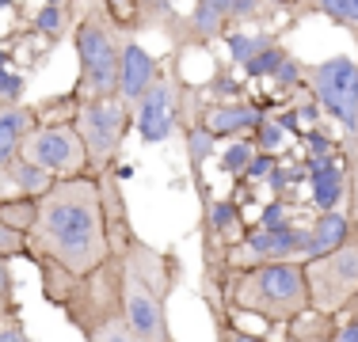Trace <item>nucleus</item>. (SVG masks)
<instances>
[{
	"label": "nucleus",
	"mask_w": 358,
	"mask_h": 342,
	"mask_svg": "<svg viewBox=\"0 0 358 342\" xmlns=\"http://www.w3.org/2000/svg\"><path fill=\"white\" fill-rule=\"evenodd\" d=\"M0 179H8L15 191H20V194H31V198H42V194L54 186V175H50V171H42L38 164H27L23 156L8 160V164L0 168Z\"/></svg>",
	"instance_id": "a211bd4d"
},
{
	"label": "nucleus",
	"mask_w": 358,
	"mask_h": 342,
	"mask_svg": "<svg viewBox=\"0 0 358 342\" xmlns=\"http://www.w3.org/2000/svg\"><path fill=\"white\" fill-rule=\"evenodd\" d=\"M252 160H255L252 137H236V141H225V152H221V164L217 168L225 171V175H244Z\"/></svg>",
	"instance_id": "5701e85b"
},
{
	"label": "nucleus",
	"mask_w": 358,
	"mask_h": 342,
	"mask_svg": "<svg viewBox=\"0 0 358 342\" xmlns=\"http://www.w3.org/2000/svg\"><path fill=\"white\" fill-rule=\"evenodd\" d=\"M313 8L336 27H347L358 34V0H313Z\"/></svg>",
	"instance_id": "b1692460"
},
{
	"label": "nucleus",
	"mask_w": 358,
	"mask_h": 342,
	"mask_svg": "<svg viewBox=\"0 0 358 342\" xmlns=\"http://www.w3.org/2000/svg\"><path fill=\"white\" fill-rule=\"evenodd\" d=\"M259 228H282V225H297L294 221V202L289 198H271L267 205H263L259 221H255Z\"/></svg>",
	"instance_id": "c85d7f7f"
},
{
	"label": "nucleus",
	"mask_w": 358,
	"mask_h": 342,
	"mask_svg": "<svg viewBox=\"0 0 358 342\" xmlns=\"http://www.w3.org/2000/svg\"><path fill=\"white\" fill-rule=\"evenodd\" d=\"M27 262H54L69 274H92L110 259L103 183L92 171L54 179L38 198V221L27 232Z\"/></svg>",
	"instance_id": "f257e3e1"
},
{
	"label": "nucleus",
	"mask_w": 358,
	"mask_h": 342,
	"mask_svg": "<svg viewBox=\"0 0 358 342\" xmlns=\"http://www.w3.org/2000/svg\"><path fill=\"white\" fill-rule=\"evenodd\" d=\"M179 118H183V84L176 76L160 73L152 88L141 96V103L134 107V130L145 144H164L176 133Z\"/></svg>",
	"instance_id": "9b49d317"
},
{
	"label": "nucleus",
	"mask_w": 358,
	"mask_h": 342,
	"mask_svg": "<svg viewBox=\"0 0 358 342\" xmlns=\"http://www.w3.org/2000/svg\"><path fill=\"white\" fill-rule=\"evenodd\" d=\"M38 110L35 107H0V168L20 156L23 141L35 133Z\"/></svg>",
	"instance_id": "dca6fc26"
},
{
	"label": "nucleus",
	"mask_w": 358,
	"mask_h": 342,
	"mask_svg": "<svg viewBox=\"0 0 358 342\" xmlns=\"http://www.w3.org/2000/svg\"><path fill=\"white\" fill-rule=\"evenodd\" d=\"M110 255L122 262V315L130 323L138 342H176L168 327V297L183 278V262L172 251H160L138 232H126V239Z\"/></svg>",
	"instance_id": "f03ea898"
},
{
	"label": "nucleus",
	"mask_w": 358,
	"mask_h": 342,
	"mask_svg": "<svg viewBox=\"0 0 358 342\" xmlns=\"http://www.w3.org/2000/svg\"><path fill=\"white\" fill-rule=\"evenodd\" d=\"M4 61H8V54H4V46H0V68H4Z\"/></svg>",
	"instance_id": "79ce46f5"
},
{
	"label": "nucleus",
	"mask_w": 358,
	"mask_h": 342,
	"mask_svg": "<svg viewBox=\"0 0 358 342\" xmlns=\"http://www.w3.org/2000/svg\"><path fill=\"white\" fill-rule=\"evenodd\" d=\"M84 342H138L134 339V331H130V323H126V315L122 320H115V323H103L99 331H92Z\"/></svg>",
	"instance_id": "72a5a7b5"
},
{
	"label": "nucleus",
	"mask_w": 358,
	"mask_h": 342,
	"mask_svg": "<svg viewBox=\"0 0 358 342\" xmlns=\"http://www.w3.org/2000/svg\"><path fill=\"white\" fill-rule=\"evenodd\" d=\"M351 232H355V225H351V217H347L343 209L317 213V217L309 221V247H305V262L320 259V255L336 251V247H343L347 239H351Z\"/></svg>",
	"instance_id": "2eb2a0df"
},
{
	"label": "nucleus",
	"mask_w": 358,
	"mask_h": 342,
	"mask_svg": "<svg viewBox=\"0 0 358 342\" xmlns=\"http://www.w3.org/2000/svg\"><path fill=\"white\" fill-rule=\"evenodd\" d=\"M339 320H347V323H358V293L351 297V301H347V308L339 312Z\"/></svg>",
	"instance_id": "ea45409f"
},
{
	"label": "nucleus",
	"mask_w": 358,
	"mask_h": 342,
	"mask_svg": "<svg viewBox=\"0 0 358 342\" xmlns=\"http://www.w3.org/2000/svg\"><path fill=\"white\" fill-rule=\"evenodd\" d=\"M286 57H289L286 46H278V42H275V46H267L263 54H255L252 61L244 65V76H252V80H259V76H275L278 65H282Z\"/></svg>",
	"instance_id": "393cba45"
},
{
	"label": "nucleus",
	"mask_w": 358,
	"mask_h": 342,
	"mask_svg": "<svg viewBox=\"0 0 358 342\" xmlns=\"http://www.w3.org/2000/svg\"><path fill=\"white\" fill-rule=\"evenodd\" d=\"M301 80H305V65H301V61H294V57H286V61L278 65V73L271 76V84H275L278 91L301 88Z\"/></svg>",
	"instance_id": "473e14b6"
},
{
	"label": "nucleus",
	"mask_w": 358,
	"mask_h": 342,
	"mask_svg": "<svg viewBox=\"0 0 358 342\" xmlns=\"http://www.w3.org/2000/svg\"><path fill=\"white\" fill-rule=\"evenodd\" d=\"M160 76V61L138 42H122V65H118V99L126 107H138L141 96L152 88V80Z\"/></svg>",
	"instance_id": "f8f14e48"
},
{
	"label": "nucleus",
	"mask_w": 358,
	"mask_h": 342,
	"mask_svg": "<svg viewBox=\"0 0 358 342\" xmlns=\"http://www.w3.org/2000/svg\"><path fill=\"white\" fill-rule=\"evenodd\" d=\"M214 315V335L217 342H271L267 335H252V331H244L241 323L229 320V312H210Z\"/></svg>",
	"instance_id": "cd10ccee"
},
{
	"label": "nucleus",
	"mask_w": 358,
	"mask_h": 342,
	"mask_svg": "<svg viewBox=\"0 0 358 342\" xmlns=\"http://www.w3.org/2000/svg\"><path fill=\"white\" fill-rule=\"evenodd\" d=\"M263 122V110L255 103H214L202 110V126L217 137V141H236V137H252L255 126Z\"/></svg>",
	"instance_id": "ddd939ff"
},
{
	"label": "nucleus",
	"mask_w": 358,
	"mask_h": 342,
	"mask_svg": "<svg viewBox=\"0 0 358 342\" xmlns=\"http://www.w3.org/2000/svg\"><path fill=\"white\" fill-rule=\"evenodd\" d=\"M183 144H187V164H191L194 179L202 175V164H210V156L217 152V137L206 130L202 122H191L183 133Z\"/></svg>",
	"instance_id": "aec40b11"
},
{
	"label": "nucleus",
	"mask_w": 358,
	"mask_h": 342,
	"mask_svg": "<svg viewBox=\"0 0 358 342\" xmlns=\"http://www.w3.org/2000/svg\"><path fill=\"white\" fill-rule=\"evenodd\" d=\"M233 23H236V0H194L183 27L191 31V38L214 42V38H225L233 31Z\"/></svg>",
	"instance_id": "4468645a"
},
{
	"label": "nucleus",
	"mask_w": 358,
	"mask_h": 342,
	"mask_svg": "<svg viewBox=\"0 0 358 342\" xmlns=\"http://www.w3.org/2000/svg\"><path fill=\"white\" fill-rule=\"evenodd\" d=\"M65 23H69V12H65V4H42L38 15H35V31L50 34V38H57V34L65 31Z\"/></svg>",
	"instance_id": "c756f323"
},
{
	"label": "nucleus",
	"mask_w": 358,
	"mask_h": 342,
	"mask_svg": "<svg viewBox=\"0 0 358 342\" xmlns=\"http://www.w3.org/2000/svg\"><path fill=\"white\" fill-rule=\"evenodd\" d=\"M38 221V198L31 194H8L0 198V225L15 228V232H31Z\"/></svg>",
	"instance_id": "6ab92c4d"
},
{
	"label": "nucleus",
	"mask_w": 358,
	"mask_h": 342,
	"mask_svg": "<svg viewBox=\"0 0 358 342\" xmlns=\"http://www.w3.org/2000/svg\"><path fill=\"white\" fill-rule=\"evenodd\" d=\"M20 315V297H15V274L12 262L0 259V320H12Z\"/></svg>",
	"instance_id": "a878e982"
},
{
	"label": "nucleus",
	"mask_w": 358,
	"mask_h": 342,
	"mask_svg": "<svg viewBox=\"0 0 358 342\" xmlns=\"http://www.w3.org/2000/svg\"><path fill=\"white\" fill-rule=\"evenodd\" d=\"M221 42H225L233 65H248L255 54H263L267 46H275V38H271V34H248V31H229Z\"/></svg>",
	"instance_id": "412c9836"
},
{
	"label": "nucleus",
	"mask_w": 358,
	"mask_h": 342,
	"mask_svg": "<svg viewBox=\"0 0 358 342\" xmlns=\"http://www.w3.org/2000/svg\"><path fill=\"white\" fill-rule=\"evenodd\" d=\"M278 168V156H267V152H255V160L248 164V171H244V183H267L271 171Z\"/></svg>",
	"instance_id": "c9c22d12"
},
{
	"label": "nucleus",
	"mask_w": 358,
	"mask_h": 342,
	"mask_svg": "<svg viewBox=\"0 0 358 342\" xmlns=\"http://www.w3.org/2000/svg\"><path fill=\"white\" fill-rule=\"evenodd\" d=\"M271 4H278V8H297L301 0H271Z\"/></svg>",
	"instance_id": "a19ab883"
},
{
	"label": "nucleus",
	"mask_w": 358,
	"mask_h": 342,
	"mask_svg": "<svg viewBox=\"0 0 358 342\" xmlns=\"http://www.w3.org/2000/svg\"><path fill=\"white\" fill-rule=\"evenodd\" d=\"M35 267L46 304H54L84 339L103 323L122 320V262H118V255H110L92 274H69L54 262H35Z\"/></svg>",
	"instance_id": "7ed1b4c3"
},
{
	"label": "nucleus",
	"mask_w": 358,
	"mask_h": 342,
	"mask_svg": "<svg viewBox=\"0 0 358 342\" xmlns=\"http://www.w3.org/2000/svg\"><path fill=\"white\" fill-rule=\"evenodd\" d=\"M73 50H76V65H80L73 99L88 103V99L118 96L122 42H118V31L103 15V8H88V15L73 27Z\"/></svg>",
	"instance_id": "39448f33"
},
{
	"label": "nucleus",
	"mask_w": 358,
	"mask_h": 342,
	"mask_svg": "<svg viewBox=\"0 0 358 342\" xmlns=\"http://www.w3.org/2000/svg\"><path fill=\"white\" fill-rule=\"evenodd\" d=\"M309 308V281L301 262H263L248 270H229L225 312L259 315L263 323L286 327Z\"/></svg>",
	"instance_id": "20e7f679"
},
{
	"label": "nucleus",
	"mask_w": 358,
	"mask_h": 342,
	"mask_svg": "<svg viewBox=\"0 0 358 342\" xmlns=\"http://www.w3.org/2000/svg\"><path fill=\"white\" fill-rule=\"evenodd\" d=\"M138 20H141V27H168V23H176L172 0H138Z\"/></svg>",
	"instance_id": "bb28decb"
},
{
	"label": "nucleus",
	"mask_w": 358,
	"mask_h": 342,
	"mask_svg": "<svg viewBox=\"0 0 358 342\" xmlns=\"http://www.w3.org/2000/svg\"><path fill=\"white\" fill-rule=\"evenodd\" d=\"M0 342H31L27 323L23 315H12V320H0Z\"/></svg>",
	"instance_id": "e433bc0d"
},
{
	"label": "nucleus",
	"mask_w": 358,
	"mask_h": 342,
	"mask_svg": "<svg viewBox=\"0 0 358 342\" xmlns=\"http://www.w3.org/2000/svg\"><path fill=\"white\" fill-rule=\"evenodd\" d=\"M289 133L282 122H278V118H267L263 114V122L255 126V133H252V144H255V152H267V156H278V152L286 149L289 144Z\"/></svg>",
	"instance_id": "4be33fe9"
},
{
	"label": "nucleus",
	"mask_w": 358,
	"mask_h": 342,
	"mask_svg": "<svg viewBox=\"0 0 358 342\" xmlns=\"http://www.w3.org/2000/svg\"><path fill=\"white\" fill-rule=\"evenodd\" d=\"M73 126H76V133H80L84 156H88V171L92 175H103V171L115 168V156L126 141V130L134 126V110L118 96L88 99V103H76Z\"/></svg>",
	"instance_id": "423d86ee"
},
{
	"label": "nucleus",
	"mask_w": 358,
	"mask_h": 342,
	"mask_svg": "<svg viewBox=\"0 0 358 342\" xmlns=\"http://www.w3.org/2000/svg\"><path fill=\"white\" fill-rule=\"evenodd\" d=\"M23 96V76L12 68H0V107H20Z\"/></svg>",
	"instance_id": "f704fd0d"
},
{
	"label": "nucleus",
	"mask_w": 358,
	"mask_h": 342,
	"mask_svg": "<svg viewBox=\"0 0 358 342\" xmlns=\"http://www.w3.org/2000/svg\"><path fill=\"white\" fill-rule=\"evenodd\" d=\"M309 247V225H282V228H244V236L229 247V270H248L263 262H305Z\"/></svg>",
	"instance_id": "1a4fd4ad"
},
{
	"label": "nucleus",
	"mask_w": 358,
	"mask_h": 342,
	"mask_svg": "<svg viewBox=\"0 0 358 342\" xmlns=\"http://www.w3.org/2000/svg\"><path fill=\"white\" fill-rule=\"evenodd\" d=\"M301 267H305V281H309L313 312L339 315L347 308V301L358 293V232H351V239L343 247L301 262Z\"/></svg>",
	"instance_id": "6e6552de"
},
{
	"label": "nucleus",
	"mask_w": 358,
	"mask_h": 342,
	"mask_svg": "<svg viewBox=\"0 0 358 342\" xmlns=\"http://www.w3.org/2000/svg\"><path fill=\"white\" fill-rule=\"evenodd\" d=\"M206 232L225 239V247H233L236 239L244 236V213L236 202L229 198H217V202H206Z\"/></svg>",
	"instance_id": "f3484780"
},
{
	"label": "nucleus",
	"mask_w": 358,
	"mask_h": 342,
	"mask_svg": "<svg viewBox=\"0 0 358 342\" xmlns=\"http://www.w3.org/2000/svg\"><path fill=\"white\" fill-rule=\"evenodd\" d=\"M305 88L317 99L324 118L343 130V137L358 133V61L347 54H336L328 61L305 65Z\"/></svg>",
	"instance_id": "0eeeda50"
},
{
	"label": "nucleus",
	"mask_w": 358,
	"mask_h": 342,
	"mask_svg": "<svg viewBox=\"0 0 358 342\" xmlns=\"http://www.w3.org/2000/svg\"><path fill=\"white\" fill-rule=\"evenodd\" d=\"M301 141H305V152H309V156H339V141L324 130H305Z\"/></svg>",
	"instance_id": "7c9ffc66"
},
{
	"label": "nucleus",
	"mask_w": 358,
	"mask_h": 342,
	"mask_svg": "<svg viewBox=\"0 0 358 342\" xmlns=\"http://www.w3.org/2000/svg\"><path fill=\"white\" fill-rule=\"evenodd\" d=\"M20 156L27 164H38L42 171H50L54 179H69V175L88 171V156H84V144H80V133H76L73 118L69 122L35 126V133L23 141Z\"/></svg>",
	"instance_id": "9d476101"
},
{
	"label": "nucleus",
	"mask_w": 358,
	"mask_h": 342,
	"mask_svg": "<svg viewBox=\"0 0 358 342\" xmlns=\"http://www.w3.org/2000/svg\"><path fill=\"white\" fill-rule=\"evenodd\" d=\"M267 4H271V0H236V23L255 20V15H259Z\"/></svg>",
	"instance_id": "4c0bfd02"
},
{
	"label": "nucleus",
	"mask_w": 358,
	"mask_h": 342,
	"mask_svg": "<svg viewBox=\"0 0 358 342\" xmlns=\"http://www.w3.org/2000/svg\"><path fill=\"white\" fill-rule=\"evenodd\" d=\"M331 342H358V323L339 320V323H336V331H331Z\"/></svg>",
	"instance_id": "58836bf2"
},
{
	"label": "nucleus",
	"mask_w": 358,
	"mask_h": 342,
	"mask_svg": "<svg viewBox=\"0 0 358 342\" xmlns=\"http://www.w3.org/2000/svg\"><path fill=\"white\" fill-rule=\"evenodd\" d=\"M27 255V232H15V228L0 225V259H23Z\"/></svg>",
	"instance_id": "2f4dec72"
}]
</instances>
